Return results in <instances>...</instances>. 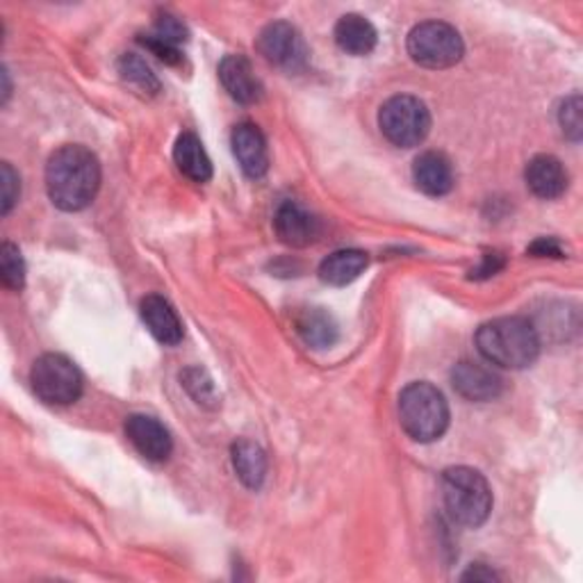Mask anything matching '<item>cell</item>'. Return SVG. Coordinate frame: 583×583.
Wrapping results in <instances>:
<instances>
[{
    "label": "cell",
    "mask_w": 583,
    "mask_h": 583,
    "mask_svg": "<svg viewBox=\"0 0 583 583\" xmlns=\"http://www.w3.org/2000/svg\"><path fill=\"white\" fill-rule=\"evenodd\" d=\"M258 50L265 60L285 71H301L308 62V48L294 25L285 21L269 23L258 37Z\"/></svg>",
    "instance_id": "cell-8"
},
{
    "label": "cell",
    "mask_w": 583,
    "mask_h": 583,
    "mask_svg": "<svg viewBox=\"0 0 583 583\" xmlns=\"http://www.w3.org/2000/svg\"><path fill=\"white\" fill-rule=\"evenodd\" d=\"M378 126L387 142L399 149H412L427 140L431 130V113L420 98L395 96L383 103Z\"/></svg>",
    "instance_id": "cell-6"
},
{
    "label": "cell",
    "mask_w": 583,
    "mask_h": 583,
    "mask_svg": "<svg viewBox=\"0 0 583 583\" xmlns=\"http://www.w3.org/2000/svg\"><path fill=\"white\" fill-rule=\"evenodd\" d=\"M399 422L415 442H435L450 427V406L435 385L410 383L399 395Z\"/></svg>",
    "instance_id": "cell-3"
},
{
    "label": "cell",
    "mask_w": 583,
    "mask_h": 583,
    "mask_svg": "<svg viewBox=\"0 0 583 583\" xmlns=\"http://www.w3.org/2000/svg\"><path fill=\"white\" fill-rule=\"evenodd\" d=\"M559 124L572 142L581 140L583 121H581V96L579 94H572L563 101V105L559 109Z\"/></svg>",
    "instance_id": "cell-25"
},
{
    "label": "cell",
    "mask_w": 583,
    "mask_h": 583,
    "mask_svg": "<svg viewBox=\"0 0 583 583\" xmlns=\"http://www.w3.org/2000/svg\"><path fill=\"white\" fill-rule=\"evenodd\" d=\"M31 383L35 395L50 406L75 404L82 395V374L67 355L44 353L35 360Z\"/></svg>",
    "instance_id": "cell-7"
},
{
    "label": "cell",
    "mask_w": 583,
    "mask_h": 583,
    "mask_svg": "<svg viewBox=\"0 0 583 583\" xmlns=\"http://www.w3.org/2000/svg\"><path fill=\"white\" fill-rule=\"evenodd\" d=\"M153 35H158L160 39L170 42L174 46L180 48V44L187 42V27L172 14H162L158 21H155V27H153Z\"/></svg>",
    "instance_id": "cell-27"
},
{
    "label": "cell",
    "mask_w": 583,
    "mask_h": 583,
    "mask_svg": "<svg viewBox=\"0 0 583 583\" xmlns=\"http://www.w3.org/2000/svg\"><path fill=\"white\" fill-rule=\"evenodd\" d=\"M219 78H221V85H224V90L237 103L252 105V103H258L263 96L260 80L254 73L252 62L242 58V55H229V58L221 60Z\"/></svg>",
    "instance_id": "cell-13"
},
{
    "label": "cell",
    "mask_w": 583,
    "mask_h": 583,
    "mask_svg": "<svg viewBox=\"0 0 583 583\" xmlns=\"http://www.w3.org/2000/svg\"><path fill=\"white\" fill-rule=\"evenodd\" d=\"M442 499L454 522L477 529L492 511V490L481 471L452 467L442 475Z\"/></svg>",
    "instance_id": "cell-4"
},
{
    "label": "cell",
    "mask_w": 583,
    "mask_h": 583,
    "mask_svg": "<svg viewBox=\"0 0 583 583\" xmlns=\"http://www.w3.org/2000/svg\"><path fill=\"white\" fill-rule=\"evenodd\" d=\"M504 269V256L502 254H486L481 267L471 269V279H490L497 271Z\"/></svg>",
    "instance_id": "cell-30"
},
{
    "label": "cell",
    "mask_w": 583,
    "mask_h": 583,
    "mask_svg": "<svg viewBox=\"0 0 583 583\" xmlns=\"http://www.w3.org/2000/svg\"><path fill=\"white\" fill-rule=\"evenodd\" d=\"M174 160L178 172L194 183H208L212 178V162L194 132H183L178 137L174 147Z\"/></svg>",
    "instance_id": "cell-17"
},
{
    "label": "cell",
    "mask_w": 583,
    "mask_h": 583,
    "mask_svg": "<svg viewBox=\"0 0 583 583\" xmlns=\"http://www.w3.org/2000/svg\"><path fill=\"white\" fill-rule=\"evenodd\" d=\"M119 73L126 82H130L132 88H137L144 94H158L160 92V80L151 71V67L135 53L121 55L119 60Z\"/></svg>",
    "instance_id": "cell-22"
},
{
    "label": "cell",
    "mask_w": 583,
    "mask_h": 583,
    "mask_svg": "<svg viewBox=\"0 0 583 583\" xmlns=\"http://www.w3.org/2000/svg\"><path fill=\"white\" fill-rule=\"evenodd\" d=\"M368 254L355 252V248H345V252L330 254L322 265H319V279L326 285L333 288H345L353 283L360 273L368 269Z\"/></svg>",
    "instance_id": "cell-18"
},
{
    "label": "cell",
    "mask_w": 583,
    "mask_h": 583,
    "mask_svg": "<svg viewBox=\"0 0 583 583\" xmlns=\"http://www.w3.org/2000/svg\"><path fill=\"white\" fill-rule=\"evenodd\" d=\"M408 55L415 65L427 69H450L465 55V44L450 23L427 21L415 25L408 35Z\"/></svg>",
    "instance_id": "cell-5"
},
{
    "label": "cell",
    "mask_w": 583,
    "mask_h": 583,
    "mask_svg": "<svg viewBox=\"0 0 583 583\" xmlns=\"http://www.w3.org/2000/svg\"><path fill=\"white\" fill-rule=\"evenodd\" d=\"M477 347L488 365L524 370L536 363L540 353L538 330L522 317H499L477 330Z\"/></svg>",
    "instance_id": "cell-2"
},
{
    "label": "cell",
    "mask_w": 583,
    "mask_h": 583,
    "mask_svg": "<svg viewBox=\"0 0 583 583\" xmlns=\"http://www.w3.org/2000/svg\"><path fill=\"white\" fill-rule=\"evenodd\" d=\"M126 435L132 447L153 463H162L172 456L174 440L164 424L151 415H130L126 420Z\"/></svg>",
    "instance_id": "cell-9"
},
{
    "label": "cell",
    "mask_w": 583,
    "mask_h": 583,
    "mask_svg": "<svg viewBox=\"0 0 583 583\" xmlns=\"http://www.w3.org/2000/svg\"><path fill=\"white\" fill-rule=\"evenodd\" d=\"M526 187H529L538 199L551 201L559 199L568 189V172L553 155H536L529 164H526Z\"/></svg>",
    "instance_id": "cell-14"
},
{
    "label": "cell",
    "mask_w": 583,
    "mask_h": 583,
    "mask_svg": "<svg viewBox=\"0 0 583 583\" xmlns=\"http://www.w3.org/2000/svg\"><path fill=\"white\" fill-rule=\"evenodd\" d=\"M273 229L283 244L303 248L319 237V219H315L303 206L285 201L276 210Z\"/></svg>",
    "instance_id": "cell-12"
},
{
    "label": "cell",
    "mask_w": 583,
    "mask_h": 583,
    "mask_svg": "<svg viewBox=\"0 0 583 583\" xmlns=\"http://www.w3.org/2000/svg\"><path fill=\"white\" fill-rule=\"evenodd\" d=\"M467 579H475V581H492V579H499L497 572L492 570H483V565H475V568H469L465 574H463V581Z\"/></svg>",
    "instance_id": "cell-31"
},
{
    "label": "cell",
    "mask_w": 583,
    "mask_h": 583,
    "mask_svg": "<svg viewBox=\"0 0 583 583\" xmlns=\"http://www.w3.org/2000/svg\"><path fill=\"white\" fill-rule=\"evenodd\" d=\"M140 315L147 324V328L151 330V336L166 345V347H174L183 340V324L180 317L176 315V311L172 308V303L158 296V294H149L142 299L140 303Z\"/></svg>",
    "instance_id": "cell-15"
},
{
    "label": "cell",
    "mask_w": 583,
    "mask_h": 583,
    "mask_svg": "<svg viewBox=\"0 0 583 583\" xmlns=\"http://www.w3.org/2000/svg\"><path fill=\"white\" fill-rule=\"evenodd\" d=\"M412 180L429 197H444L454 187V166L447 155L427 151L412 164Z\"/></svg>",
    "instance_id": "cell-16"
},
{
    "label": "cell",
    "mask_w": 583,
    "mask_h": 583,
    "mask_svg": "<svg viewBox=\"0 0 583 583\" xmlns=\"http://www.w3.org/2000/svg\"><path fill=\"white\" fill-rule=\"evenodd\" d=\"M183 385L187 387V393L197 399L203 406H217V393H214V385L208 378V374L203 370H187L183 374Z\"/></svg>",
    "instance_id": "cell-24"
},
{
    "label": "cell",
    "mask_w": 583,
    "mask_h": 583,
    "mask_svg": "<svg viewBox=\"0 0 583 583\" xmlns=\"http://www.w3.org/2000/svg\"><path fill=\"white\" fill-rule=\"evenodd\" d=\"M529 254H534L536 258H565L561 244L553 237H540L538 242H534L529 246Z\"/></svg>",
    "instance_id": "cell-29"
},
{
    "label": "cell",
    "mask_w": 583,
    "mask_h": 583,
    "mask_svg": "<svg viewBox=\"0 0 583 583\" xmlns=\"http://www.w3.org/2000/svg\"><path fill=\"white\" fill-rule=\"evenodd\" d=\"M336 42L349 55H370L376 48V27L360 14H345L336 25Z\"/></svg>",
    "instance_id": "cell-19"
},
{
    "label": "cell",
    "mask_w": 583,
    "mask_h": 583,
    "mask_svg": "<svg viewBox=\"0 0 583 583\" xmlns=\"http://www.w3.org/2000/svg\"><path fill=\"white\" fill-rule=\"evenodd\" d=\"M0 180H3V214H10L21 194L19 174L12 170L10 162H3V166H0Z\"/></svg>",
    "instance_id": "cell-28"
},
{
    "label": "cell",
    "mask_w": 583,
    "mask_h": 583,
    "mask_svg": "<svg viewBox=\"0 0 583 583\" xmlns=\"http://www.w3.org/2000/svg\"><path fill=\"white\" fill-rule=\"evenodd\" d=\"M0 279H3V285L12 292L23 290L25 263L12 242H3V246H0Z\"/></svg>",
    "instance_id": "cell-23"
},
{
    "label": "cell",
    "mask_w": 583,
    "mask_h": 583,
    "mask_svg": "<svg viewBox=\"0 0 583 583\" xmlns=\"http://www.w3.org/2000/svg\"><path fill=\"white\" fill-rule=\"evenodd\" d=\"M233 467L237 471L240 481L248 490H260L267 477V456L260 444L252 440H237L233 444Z\"/></svg>",
    "instance_id": "cell-20"
},
{
    "label": "cell",
    "mask_w": 583,
    "mask_h": 583,
    "mask_svg": "<svg viewBox=\"0 0 583 583\" xmlns=\"http://www.w3.org/2000/svg\"><path fill=\"white\" fill-rule=\"evenodd\" d=\"M452 385L467 401H492L502 395L504 387L502 378H499L492 368L483 363H471V360H463V363L454 368Z\"/></svg>",
    "instance_id": "cell-10"
},
{
    "label": "cell",
    "mask_w": 583,
    "mask_h": 583,
    "mask_svg": "<svg viewBox=\"0 0 583 583\" xmlns=\"http://www.w3.org/2000/svg\"><path fill=\"white\" fill-rule=\"evenodd\" d=\"M231 144H233V153L237 158V164L242 166V172L248 178H263L269 170V151H267V142H265V135L260 132L258 126L254 124H240L233 128L231 135Z\"/></svg>",
    "instance_id": "cell-11"
},
{
    "label": "cell",
    "mask_w": 583,
    "mask_h": 583,
    "mask_svg": "<svg viewBox=\"0 0 583 583\" xmlns=\"http://www.w3.org/2000/svg\"><path fill=\"white\" fill-rule=\"evenodd\" d=\"M140 44H142L147 50H151V53L155 55V58H158L160 62H164V65L176 67V65L183 62V53H180V48L174 46V44H170V42L160 39V37L153 35V33L142 35V37H140Z\"/></svg>",
    "instance_id": "cell-26"
},
{
    "label": "cell",
    "mask_w": 583,
    "mask_h": 583,
    "mask_svg": "<svg viewBox=\"0 0 583 583\" xmlns=\"http://www.w3.org/2000/svg\"><path fill=\"white\" fill-rule=\"evenodd\" d=\"M296 328L301 333V338L308 342L315 349H326L333 347L338 340V324L333 319L328 313H324L322 308H311L305 311L299 322Z\"/></svg>",
    "instance_id": "cell-21"
},
{
    "label": "cell",
    "mask_w": 583,
    "mask_h": 583,
    "mask_svg": "<svg viewBox=\"0 0 583 583\" xmlns=\"http://www.w3.org/2000/svg\"><path fill=\"white\" fill-rule=\"evenodd\" d=\"M98 158L80 144H67L55 151L46 164V191L55 208L65 212L85 210L98 194Z\"/></svg>",
    "instance_id": "cell-1"
}]
</instances>
